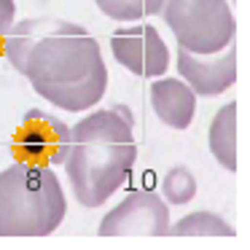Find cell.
I'll return each mask as SVG.
<instances>
[{
  "label": "cell",
  "mask_w": 250,
  "mask_h": 250,
  "mask_svg": "<svg viewBox=\"0 0 250 250\" xmlns=\"http://www.w3.org/2000/svg\"><path fill=\"white\" fill-rule=\"evenodd\" d=\"M3 54L38 97L67 113L94 108L108 89L103 51L76 22L46 17L14 22Z\"/></svg>",
  "instance_id": "1"
},
{
  "label": "cell",
  "mask_w": 250,
  "mask_h": 250,
  "mask_svg": "<svg viewBox=\"0 0 250 250\" xmlns=\"http://www.w3.org/2000/svg\"><path fill=\"white\" fill-rule=\"evenodd\" d=\"M135 119L124 105L94 110L70 129L65 169L78 205L100 207L126 183L137 162Z\"/></svg>",
  "instance_id": "2"
},
{
  "label": "cell",
  "mask_w": 250,
  "mask_h": 250,
  "mask_svg": "<svg viewBox=\"0 0 250 250\" xmlns=\"http://www.w3.org/2000/svg\"><path fill=\"white\" fill-rule=\"evenodd\" d=\"M67 215V196L51 167L14 162L0 169V237H49Z\"/></svg>",
  "instance_id": "3"
},
{
  "label": "cell",
  "mask_w": 250,
  "mask_h": 250,
  "mask_svg": "<svg viewBox=\"0 0 250 250\" xmlns=\"http://www.w3.org/2000/svg\"><path fill=\"white\" fill-rule=\"evenodd\" d=\"M159 14L178 46L188 51L210 54L237 35L229 0H164Z\"/></svg>",
  "instance_id": "4"
},
{
  "label": "cell",
  "mask_w": 250,
  "mask_h": 250,
  "mask_svg": "<svg viewBox=\"0 0 250 250\" xmlns=\"http://www.w3.org/2000/svg\"><path fill=\"white\" fill-rule=\"evenodd\" d=\"M70 148V129L57 116L30 108L19 121L14 135V156L17 162L41 164V167H57L65 162Z\"/></svg>",
  "instance_id": "5"
},
{
  "label": "cell",
  "mask_w": 250,
  "mask_h": 250,
  "mask_svg": "<svg viewBox=\"0 0 250 250\" xmlns=\"http://www.w3.org/2000/svg\"><path fill=\"white\" fill-rule=\"evenodd\" d=\"M169 207L153 191H132L100 221V237H167Z\"/></svg>",
  "instance_id": "6"
},
{
  "label": "cell",
  "mask_w": 250,
  "mask_h": 250,
  "mask_svg": "<svg viewBox=\"0 0 250 250\" xmlns=\"http://www.w3.org/2000/svg\"><path fill=\"white\" fill-rule=\"evenodd\" d=\"M110 51L124 70L137 78H159L169 67V49L151 24H129L110 35Z\"/></svg>",
  "instance_id": "7"
},
{
  "label": "cell",
  "mask_w": 250,
  "mask_h": 250,
  "mask_svg": "<svg viewBox=\"0 0 250 250\" xmlns=\"http://www.w3.org/2000/svg\"><path fill=\"white\" fill-rule=\"evenodd\" d=\"M178 73L191 92L199 97H218L237 81V43L229 41L223 49L199 54L178 46Z\"/></svg>",
  "instance_id": "8"
},
{
  "label": "cell",
  "mask_w": 250,
  "mask_h": 250,
  "mask_svg": "<svg viewBox=\"0 0 250 250\" xmlns=\"http://www.w3.org/2000/svg\"><path fill=\"white\" fill-rule=\"evenodd\" d=\"M151 105L159 121L167 124L169 129H188L196 110V94L191 92V86L186 81L159 78L151 86Z\"/></svg>",
  "instance_id": "9"
},
{
  "label": "cell",
  "mask_w": 250,
  "mask_h": 250,
  "mask_svg": "<svg viewBox=\"0 0 250 250\" xmlns=\"http://www.w3.org/2000/svg\"><path fill=\"white\" fill-rule=\"evenodd\" d=\"M210 153L223 169H237V105L229 103L212 116L210 132H207Z\"/></svg>",
  "instance_id": "10"
},
{
  "label": "cell",
  "mask_w": 250,
  "mask_h": 250,
  "mask_svg": "<svg viewBox=\"0 0 250 250\" xmlns=\"http://www.w3.org/2000/svg\"><path fill=\"white\" fill-rule=\"evenodd\" d=\"M169 237H234V226L226 223L221 215L207 210L188 212L186 218H180L178 223H169L167 229Z\"/></svg>",
  "instance_id": "11"
},
{
  "label": "cell",
  "mask_w": 250,
  "mask_h": 250,
  "mask_svg": "<svg viewBox=\"0 0 250 250\" xmlns=\"http://www.w3.org/2000/svg\"><path fill=\"white\" fill-rule=\"evenodd\" d=\"M94 3L105 17L116 22H137V19L156 17L164 6V0H94Z\"/></svg>",
  "instance_id": "12"
},
{
  "label": "cell",
  "mask_w": 250,
  "mask_h": 250,
  "mask_svg": "<svg viewBox=\"0 0 250 250\" xmlns=\"http://www.w3.org/2000/svg\"><path fill=\"white\" fill-rule=\"evenodd\" d=\"M162 194L167 196L169 205H188L196 196V178L191 175L188 167L178 164L172 167L162 180Z\"/></svg>",
  "instance_id": "13"
},
{
  "label": "cell",
  "mask_w": 250,
  "mask_h": 250,
  "mask_svg": "<svg viewBox=\"0 0 250 250\" xmlns=\"http://www.w3.org/2000/svg\"><path fill=\"white\" fill-rule=\"evenodd\" d=\"M14 17H17V3L14 0H0V35L3 38L14 27Z\"/></svg>",
  "instance_id": "14"
},
{
  "label": "cell",
  "mask_w": 250,
  "mask_h": 250,
  "mask_svg": "<svg viewBox=\"0 0 250 250\" xmlns=\"http://www.w3.org/2000/svg\"><path fill=\"white\" fill-rule=\"evenodd\" d=\"M3 51H6V38L0 35V57H3Z\"/></svg>",
  "instance_id": "15"
}]
</instances>
